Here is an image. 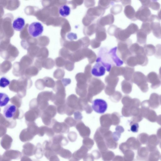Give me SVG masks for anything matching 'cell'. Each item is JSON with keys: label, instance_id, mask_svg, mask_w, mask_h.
<instances>
[{"label": "cell", "instance_id": "obj_1", "mask_svg": "<svg viewBox=\"0 0 161 161\" xmlns=\"http://www.w3.org/2000/svg\"><path fill=\"white\" fill-rule=\"evenodd\" d=\"M133 80L142 92H146L148 91V87L146 77L142 72L139 71L135 72Z\"/></svg>", "mask_w": 161, "mask_h": 161}, {"label": "cell", "instance_id": "obj_2", "mask_svg": "<svg viewBox=\"0 0 161 161\" xmlns=\"http://www.w3.org/2000/svg\"><path fill=\"white\" fill-rule=\"evenodd\" d=\"M148 20L150 22L151 30L154 35L158 38H161V25L158 17L155 15H152Z\"/></svg>", "mask_w": 161, "mask_h": 161}, {"label": "cell", "instance_id": "obj_3", "mask_svg": "<svg viewBox=\"0 0 161 161\" xmlns=\"http://www.w3.org/2000/svg\"><path fill=\"white\" fill-rule=\"evenodd\" d=\"M44 30L43 26L39 22H35L31 23L28 27V32L29 34L33 37L40 36Z\"/></svg>", "mask_w": 161, "mask_h": 161}, {"label": "cell", "instance_id": "obj_4", "mask_svg": "<svg viewBox=\"0 0 161 161\" xmlns=\"http://www.w3.org/2000/svg\"><path fill=\"white\" fill-rule=\"evenodd\" d=\"M21 155V153L19 151L7 150L1 156L0 161H11L12 159H17L19 158Z\"/></svg>", "mask_w": 161, "mask_h": 161}, {"label": "cell", "instance_id": "obj_5", "mask_svg": "<svg viewBox=\"0 0 161 161\" xmlns=\"http://www.w3.org/2000/svg\"><path fill=\"white\" fill-rule=\"evenodd\" d=\"M108 107L106 102L101 99H96L92 102V108L96 113H104L107 110Z\"/></svg>", "mask_w": 161, "mask_h": 161}, {"label": "cell", "instance_id": "obj_6", "mask_svg": "<svg viewBox=\"0 0 161 161\" xmlns=\"http://www.w3.org/2000/svg\"><path fill=\"white\" fill-rule=\"evenodd\" d=\"M151 16V12L147 7L142 6L136 13V18L144 22L148 20Z\"/></svg>", "mask_w": 161, "mask_h": 161}, {"label": "cell", "instance_id": "obj_7", "mask_svg": "<svg viewBox=\"0 0 161 161\" xmlns=\"http://www.w3.org/2000/svg\"><path fill=\"white\" fill-rule=\"evenodd\" d=\"M158 75L154 72L149 73L146 76L147 81L151 84V87L153 89L159 87L161 84V81Z\"/></svg>", "mask_w": 161, "mask_h": 161}, {"label": "cell", "instance_id": "obj_8", "mask_svg": "<svg viewBox=\"0 0 161 161\" xmlns=\"http://www.w3.org/2000/svg\"><path fill=\"white\" fill-rule=\"evenodd\" d=\"M106 70V68L101 63L97 62L92 68L91 73L96 77H100L105 74Z\"/></svg>", "mask_w": 161, "mask_h": 161}, {"label": "cell", "instance_id": "obj_9", "mask_svg": "<svg viewBox=\"0 0 161 161\" xmlns=\"http://www.w3.org/2000/svg\"><path fill=\"white\" fill-rule=\"evenodd\" d=\"M52 142L51 141L46 140L43 143L42 147L44 150L45 156L49 159L52 156L57 155L51 148Z\"/></svg>", "mask_w": 161, "mask_h": 161}, {"label": "cell", "instance_id": "obj_10", "mask_svg": "<svg viewBox=\"0 0 161 161\" xmlns=\"http://www.w3.org/2000/svg\"><path fill=\"white\" fill-rule=\"evenodd\" d=\"M17 110L16 106L13 104H8L6 106L3 110L4 117L9 119L14 118Z\"/></svg>", "mask_w": 161, "mask_h": 161}, {"label": "cell", "instance_id": "obj_11", "mask_svg": "<svg viewBox=\"0 0 161 161\" xmlns=\"http://www.w3.org/2000/svg\"><path fill=\"white\" fill-rule=\"evenodd\" d=\"M22 153L23 154L27 156H31L35 154L36 147L30 142H27L23 146Z\"/></svg>", "mask_w": 161, "mask_h": 161}, {"label": "cell", "instance_id": "obj_12", "mask_svg": "<svg viewBox=\"0 0 161 161\" xmlns=\"http://www.w3.org/2000/svg\"><path fill=\"white\" fill-rule=\"evenodd\" d=\"M143 118L147 119L149 121L154 122L157 121V116L155 112L149 108L144 110L142 112Z\"/></svg>", "mask_w": 161, "mask_h": 161}, {"label": "cell", "instance_id": "obj_13", "mask_svg": "<svg viewBox=\"0 0 161 161\" xmlns=\"http://www.w3.org/2000/svg\"><path fill=\"white\" fill-rule=\"evenodd\" d=\"M13 140L9 135L6 134L2 137L0 142L2 147L5 150H7L11 147Z\"/></svg>", "mask_w": 161, "mask_h": 161}, {"label": "cell", "instance_id": "obj_14", "mask_svg": "<svg viewBox=\"0 0 161 161\" xmlns=\"http://www.w3.org/2000/svg\"><path fill=\"white\" fill-rule=\"evenodd\" d=\"M116 47L111 49L108 52V54L112 61L116 66H120L123 64V62L117 56L116 53Z\"/></svg>", "mask_w": 161, "mask_h": 161}, {"label": "cell", "instance_id": "obj_15", "mask_svg": "<svg viewBox=\"0 0 161 161\" xmlns=\"http://www.w3.org/2000/svg\"><path fill=\"white\" fill-rule=\"evenodd\" d=\"M25 24V19L22 17H19L14 20L12 27L15 30L20 31L24 28Z\"/></svg>", "mask_w": 161, "mask_h": 161}, {"label": "cell", "instance_id": "obj_16", "mask_svg": "<svg viewBox=\"0 0 161 161\" xmlns=\"http://www.w3.org/2000/svg\"><path fill=\"white\" fill-rule=\"evenodd\" d=\"M150 106L153 108H157L159 105V96L157 93H152L148 100Z\"/></svg>", "mask_w": 161, "mask_h": 161}, {"label": "cell", "instance_id": "obj_17", "mask_svg": "<svg viewBox=\"0 0 161 161\" xmlns=\"http://www.w3.org/2000/svg\"><path fill=\"white\" fill-rule=\"evenodd\" d=\"M34 137V136L27 129L23 130L19 136L20 140L23 142L30 141L33 139Z\"/></svg>", "mask_w": 161, "mask_h": 161}, {"label": "cell", "instance_id": "obj_18", "mask_svg": "<svg viewBox=\"0 0 161 161\" xmlns=\"http://www.w3.org/2000/svg\"><path fill=\"white\" fill-rule=\"evenodd\" d=\"M46 134L49 137H53L54 134V132L52 129L46 126H42L39 128L38 135L40 136H42Z\"/></svg>", "mask_w": 161, "mask_h": 161}, {"label": "cell", "instance_id": "obj_19", "mask_svg": "<svg viewBox=\"0 0 161 161\" xmlns=\"http://www.w3.org/2000/svg\"><path fill=\"white\" fill-rule=\"evenodd\" d=\"M52 142L54 144L61 145H65L67 143L66 138L61 135L55 136L51 140Z\"/></svg>", "mask_w": 161, "mask_h": 161}, {"label": "cell", "instance_id": "obj_20", "mask_svg": "<svg viewBox=\"0 0 161 161\" xmlns=\"http://www.w3.org/2000/svg\"><path fill=\"white\" fill-rule=\"evenodd\" d=\"M147 34L140 29L137 32V42L140 44L146 43L147 40Z\"/></svg>", "mask_w": 161, "mask_h": 161}, {"label": "cell", "instance_id": "obj_21", "mask_svg": "<svg viewBox=\"0 0 161 161\" xmlns=\"http://www.w3.org/2000/svg\"><path fill=\"white\" fill-rule=\"evenodd\" d=\"M59 14L63 17H66L70 14V9L67 5L64 4L58 8Z\"/></svg>", "mask_w": 161, "mask_h": 161}, {"label": "cell", "instance_id": "obj_22", "mask_svg": "<svg viewBox=\"0 0 161 161\" xmlns=\"http://www.w3.org/2000/svg\"><path fill=\"white\" fill-rule=\"evenodd\" d=\"M136 57L137 64L142 66H145L148 64V59L146 54L136 55Z\"/></svg>", "mask_w": 161, "mask_h": 161}, {"label": "cell", "instance_id": "obj_23", "mask_svg": "<svg viewBox=\"0 0 161 161\" xmlns=\"http://www.w3.org/2000/svg\"><path fill=\"white\" fill-rule=\"evenodd\" d=\"M44 154L42 146L40 143H38L36 146L35 155L37 159L41 158Z\"/></svg>", "mask_w": 161, "mask_h": 161}, {"label": "cell", "instance_id": "obj_24", "mask_svg": "<svg viewBox=\"0 0 161 161\" xmlns=\"http://www.w3.org/2000/svg\"><path fill=\"white\" fill-rule=\"evenodd\" d=\"M132 52L136 55L146 54L144 47L137 43H135L132 46Z\"/></svg>", "mask_w": 161, "mask_h": 161}, {"label": "cell", "instance_id": "obj_25", "mask_svg": "<svg viewBox=\"0 0 161 161\" xmlns=\"http://www.w3.org/2000/svg\"><path fill=\"white\" fill-rule=\"evenodd\" d=\"M143 47L147 55L152 56L155 54L156 51V47L153 45L147 44L145 45Z\"/></svg>", "mask_w": 161, "mask_h": 161}, {"label": "cell", "instance_id": "obj_26", "mask_svg": "<svg viewBox=\"0 0 161 161\" xmlns=\"http://www.w3.org/2000/svg\"><path fill=\"white\" fill-rule=\"evenodd\" d=\"M141 29L145 32L147 35L150 33L152 30L151 24L148 20L143 22L142 25Z\"/></svg>", "mask_w": 161, "mask_h": 161}, {"label": "cell", "instance_id": "obj_27", "mask_svg": "<svg viewBox=\"0 0 161 161\" xmlns=\"http://www.w3.org/2000/svg\"><path fill=\"white\" fill-rule=\"evenodd\" d=\"M0 106L1 107L5 106L10 100L8 96L3 93H0Z\"/></svg>", "mask_w": 161, "mask_h": 161}, {"label": "cell", "instance_id": "obj_28", "mask_svg": "<svg viewBox=\"0 0 161 161\" xmlns=\"http://www.w3.org/2000/svg\"><path fill=\"white\" fill-rule=\"evenodd\" d=\"M57 154L64 158H68L70 156L69 152L62 147L57 153Z\"/></svg>", "mask_w": 161, "mask_h": 161}, {"label": "cell", "instance_id": "obj_29", "mask_svg": "<svg viewBox=\"0 0 161 161\" xmlns=\"http://www.w3.org/2000/svg\"><path fill=\"white\" fill-rule=\"evenodd\" d=\"M149 7L155 10H158L160 8V4L155 1H151Z\"/></svg>", "mask_w": 161, "mask_h": 161}, {"label": "cell", "instance_id": "obj_30", "mask_svg": "<svg viewBox=\"0 0 161 161\" xmlns=\"http://www.w3.org/2000/svg\"><path fill=\"white\" fill-rule=\"evenodd\" d=\"M10 84L9 80L6 78L2 77L0 79V86L1 87L4 88L8 86Z\"/></svg>", "mask_w": 161, "mask_h": 161}, {"label": "cell", "instance_id": "obj_31", "mask_svg": "<svg viewBox=\"0 0 161 161\" xmlns=\"http://www.w3.org/2000/svg\"><path fill=\"white\" fill-rule=\"evenodd\" d=\"M155 56L158 58H161V45L159 44L156 46Z\"/></svg>", "mask_w": 161, "mask_h": 161}, {"label": "cell", "instance_id": "obj_32", "mask_svg": "<svg viewBox=\"0 0 161 161\" xmlns=\"http://www.w3.org/2000/svg\"><path fill=\"white\" fill-rule=\"evenodd\" d=\"M139 125L138 123H134L131 125V130L133 132H136L138 131Z\"/></svg>", "mask_w": 161, "mask_h": 161}, {"label": "cell", "instance_id": "obj_33", "mask_svg": "<svg viewBox=\"0 0 161 161\" xmlns=\"http://www.w3.org/2000/svg\"><path fill=\"white\" fill-rule=\"evenodd\" d=\"M143 6L149 7L151 1L150 0H142L140 1Z\"/></svg>", "mask_w": 161, "mask_h": 161}, {"label": "cell", "instance_id": "obj_34", "mask_svg": "<svg viewBox=\"0 0 161 161\" xmlns=\"http://www.w3.org/2000/svg\"><path fill=\"white\" fill-rule=\"evenodd\" d=\"M6 132V129L4 126H1L0 137L3 136Z\"/></svg>", "mask_w": 161, "mask_h": 161}, {"label": "cell", "instance_id": "obj_35", "mask_svg": "<svg viewBox=\"0 0 161 161\" xmlns=\"http://www.w3.org/2000/svg\"><path fill=\"white\" fill-rule=\"evenodd\" d=\"M49 161H60V160L57 155L51 157L49 159Z\"/></svg>", "mask_w": 161, "mask_h": 161}, {"label": "cell", "instance_id": "obj_36", "mask_svg": "<svg viewBox=\"0 0 161 161\" xmlns=\"http://www.w3.org/2000/svg\"><path fill=\"white\" fill-rule=\"evenodd\" d=\"M20 161H32L31 159L28 156H24L21 158Z\"/></svg>", "mask_w": 161, "mask_h": 161}, {"label": "cell", "instance_id": "obj_37", "mask_svg": "<svg viewBox=\"0 0 161 161\" xmlns=\"http://www.w3.org/2000/svg\"><path fill=\"white\" fill-rule=\"evenodd\" d=\"M157 121L158 124L161 125V114L157 116Z\"/></svg>", "mask_w": 161, "mask_h": 161}, {"label": "cell", "instance_id": "obj_38", "mask_svg": "<svg viewBox=\"0 0 161 161\" xmlns=\"http://www.w3.org/2000/svg\"><path fill=\"white\" fill-rule=\"evenodd\" d=\"M158 18L161 19V9L158 12Z\"/></svg>", "mask_w": 161, "mask_h": 161}, {"label": "cell", "instance_id": "obj_39", "mask_svg": "<svg viewBox=\"0 0 161 161\" xmlns=\"http://www.w3.org/2000/svg\"><path fill=\"white\" fill-rule=\"evenodd\" d=\"M159 77L160 79L161 80V67L159 69Z\"/></svg>", "mask_w": 161, "mask_h": 161}, {"label": "cell", "instance_id": "obj_40", "mask_svg": "<svg viewBox=\"0 0 161 161\" xmlns=\"http://www.w3.org/2000/svg\"><path fill=\"white\" fill-rule=\"evenodd\" d=\"M159 102L160 103L161 105V95H160L159 96Z\"/></svg>", "mask_w": 161, "mask_h": 161}, {"label": "cell", "instance_id": "obj_41", "mask_svg": "<svg viewBox=\"0 0 161 161\" xmlns=\"http://www.w3.org/2000/svg\"><path fill=\"white\" fill-rule=\"evenodd\" d=\"M160 33H161V31H160Z\"/></svg>", "mask_w": 161, "mask_h": 161}]
</instances>
